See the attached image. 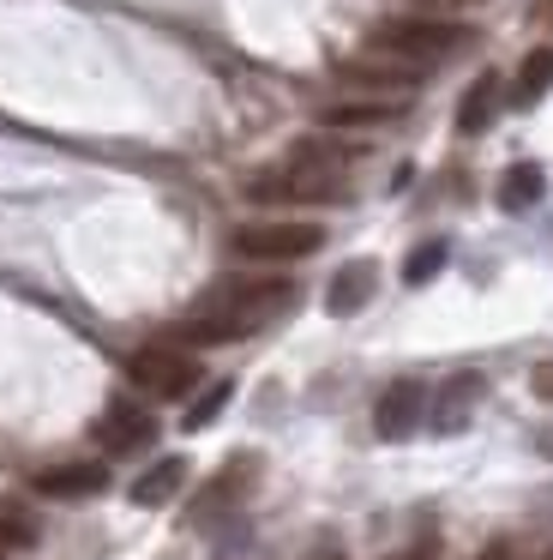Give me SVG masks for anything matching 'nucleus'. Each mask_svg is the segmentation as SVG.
<instances>
[{
	"mask_svg": "<svg viewBox=\"0 0 553 560\" xmlns=\"http://www.w3.org/2000/svg\"><path fill=\"white\" fill-rule=\"evenodd\" d=\"M295 307V283L289 278H223L199 295V307L187 314L180 338L187 343H235L264 331L271 319H283Z\"/></svg>",
	"mask_w": 553,
	"mask_h": 560,
	"instance_id": "obj_1",
	"label": "nucleus"
},
{
	"mask_svg": "<svg viewBox=\"0 0 553 560\" xmlns=\"http://www.w3.org/2000/svg\"><path fill=\"white\" fill-rule=\"evenodd\" d=\"M463 43H475V31L445 25V19H385V25L373 31V49L403 55V61H415V67H439L445 55H457Z\"/></svg>",
	"mask_w": 553,
	"mask_h": 560,
	"instance_id": "obj_2",
	"label": "nucleus"
},
{
	"mask_svg": "<svg viewBox=\"0 0 553 560\" xmlns=\"http://www.w3.org/2000/svg\"><path fill=\"white\" fill-rule=\"evenodd\" d=\"M240 259H259V266H289V259H307L325 247V230L307 218H271V223H240L228 235Z\"/></svg>",
	"mask_w": 553,
	"mask_h": 560,
	"instance_id": "obj_3",
	"label": "nucleus"
},
{
	"mask_svg": "<svg viewBox=\"0 0 553 560\" xmlns=\"http://www.w3.org/2000/svg\"><path fill=\"white\" fill-rule=\"evenodd\" d=\"M127 380L151 398H187L199 386V355L192 350H175V343H144V350L127 355Z\"/></svg>",
	"mask_w": 553,
	"mask_h": 560,
	"instance_id": "obj_4",
	"label": "nucleus"
},
{
	"mask_svg": "<svg viewBox=\"0 0 553 560\" xmlns=\"http://www.w3.org/2000/svg\"><path fill=\"white\" fill-rule=\"evenodd\" d=\"M355 163H361V145H343V139H295V145H289V158L276 163V170L301 175V182L343 187Z\"/></svg>",
	"mask_w": 553,
	"mask_h": 560,
	"instance_id": "obj_5",
	"label": "nucleus"
},
{
	"mask_svg": "<svg viewBox=\"0 0 553 560\" xmlns=\"http://www.w3.org/2000/svg\"><path fill=\"white\" fill-rule=\"evenodd\" d=\"M421 416H427V386H421V380H391V386L379 392V404H373V434L409 440L421 428Z\"/></svg>",
	"mask_w": 553,
	"mask_h": 560,
	"instance_id": "obj_6",
	"label": "nucleus"
},
{
	"mask_svg": "<svg viewBox=\"0 0 553 560\" xmlns=\"http://www.w3.org/2000/svg\"><path fill=\"white\" fill-rule=\"evenodd\" d=\"M96 440H103V452H115V458L144 452L156 440V416L144 410V404H132V398H115L103 416H96Z\"/></svg>",
	"mask_w": 553,
	"mask_h": 560,
	"instance_id": "obj_7",
	"label": "nucleus"
},
{
	"mask_svg": "<svg viewBox=\"0 0 553 560\" xmlns=\"http://www.w3.org/2000/svg\"><path fill=\"white\" fill-rule=\"evenodd\" d=\"M240 194H247L252 206H337V199H343V187L301 182V175H289V170H264V175H252Z\"/></svg>",
	"mask_w": 553,
	"mask_h": 560,
	"instance_id": "obj_8",
	"label": "nucleus"
},
{
	"mask_svg": "<svg viewBox=\"0 0 553 560\" xmlns=\"http://www.w3.org/2000/svg\"><path fill=\"white\" fill-rule=\"evenodd\" d=\"M421 73H427V67L403 61V55H385V49L355 55V61L337 67V79H343V85H355V91H409Z\"/></svg>",
	"mask_w": 553,
	"mask_h": 560,
	"instance_id": "obj_9",
	"label": "nucleus"
},
{
	"mask_svg": "<svg viewBox=\"0 0 553 560\" xmlns=\"http://www.w3.org/2000/svg\"><path fill=\"white\" fill-rule=\"evenodd\" d=\"M403 115V103H385V97H337V103H319L313 121L325 133H367V127H391Z\"/></svg>",
	"mask_w": 553,
	"mask_h": 560,
	"instance_id": "obj_10",
	"label": "nucleus"
},
{
	"mask_svg": "<svg viewBox=\"0 0 553 560\" xmlns=\"http://www.w3.org/2000/svg\"><path fill=\"white\" fill-rule=\"evenodd\" d=\"M36 494L43 500H91L108 488V470L96 458H79V464H48V470H36Z\"/></svg>",
	"mask_w": 553,
	"mask_h": 560,
	"instance_id": "obj_11",
	"label": "nucleus"
},
{
	"mask_svg": "<svg viewBox=\"0 0 553 560\" xmlns=\"http://www.w3.org/2000/svg\"><path fill=\"white\" fill-rule=\"evenodd\" d=\"M373 290H379V266H373V259H349V266H337V278L325 283V314L331 319L361 314V307L373 302Z\"/></svg>",
	"mask_w": 553,
	"mask_h": 560,
	"instance_id": "obj_12",
	"label": "nucleus"
},
{
	"mask_svg": "<svg viewBox=\"0 0 553 560\" xmlns=\"http://www.w3.org/2000/svg\"><path fill=\"white\" fill-rule=\"evenodd\" d=\"M481 392H487L481 374H451L439 386V398H433V428H439V434H457V428L469 422V410L481 404Z\"/></svg>",
	"mask_w": 553,
	"mask_h": 560,
	"instance_id": "obj_13",
	"label": "nucleus"
},
{
	"mask_svg": "<svg viewBox=\"0 0 553 560\" xmlns=\"http://www.w3.org/2000/svg\"><path fill=\"white\" fill-rule=\"evenodd\" d=\"M499 73H481V79H469V91H463V103H457V133H487L493 127V115H499Z\"/></svg>",
	"mask_w": 553,
	"mask_h": 560,
	"instance_id": "obj_14",
	"label": "nucleus"
},
{
	"mask_svg": "<svg viewBox=\"0 0 553 560\" xmlns=\"http://www.w3.org/2000/svg\"><path fill=\"white\" fill-rule=\"evenodd\" d=\"M180 482H187V458H156L151 470L132 482V506H168V500L180 494Z\"/></svg>",
	"mask_w": 553,
	"mask_h": 560,
	"instance_id": "obj_15",
	"label": "nucleus"
},
{
	"mask_svg": "<svg viewBox=\"0 0 553 560\" xmlns=\"http://www.w3.org/2000/svg\"><path fill=\"white\" fill-rule=\"evenodd\" d=\"M553 91V43H541V49L523 55V67H517V85H511V103L517 109H536L541 97Z\"/></svg>",
	"mask_w": 553,
	"mask_h": 560,
	"instance_id": "obj_16",
	"label": "nucleus"
},
{
	"mask_svg": "<svg viewBox=\"0 0 553 560\" xmlns=\"http://www.w3.org/2000/svg\"><path fill=\"white\" fill-rule=\"evenodd\" d=\"M541 194H548V170L541 163H511L499 175V211H529Z\"/></svg>",
	"mask_w": 553,
	"mask_h": 560,
	"instance_id": "obj_17",
	"label": "nucleus"
},
{
	"mask_svg": "<svg viewBox=\"0 0 553 560\" xmlns=\"http://www.w3.org/2000/svg\"><path fill=\"white\" fill-rule=\"evenodd\" d=\"M445 259H451V247L433 235V242H421V247H409V259H403V283H433L445 271Z\"/></svg>",
	"mask_w": 553,
	"mask_h": 560,
	"instance_id": "obj_18",
	"label": "nucleus"
},
{
	"mask_svg": "<svg viewBox=\"0 0 553 560\" xmlns=\"http://www.w3.org/2000/svg\"><path fill=\"white\" fill-rule=\"evenodd\" d=\"M235 398V386H228V380H216V386H204L199 392V404H187V416H180V428H187V434H199V428H211L216 416H223V404Z\"/></svg>",
	"mask_w": 553,
	"mask_h": 560,
	"instance_id": "obj_19",
	"label": "nucleus"
},
{
	"mask_svg": "<svg viewBox=\"0 0 553 560\" xmlns=\"http://www.w3.org/2000/svg\"><path fill=\"white\" fill-rule=\"evenodd\" d=\"M529 386H536V398H541V404H553V362H541L536 374H529Z\"/></svg>",
	"mask_w": 553,
	"mask_h": 560,
	"instance_id": "obj_20",
	"label": "nucleus"
},
{
	"mask_svg": "<svg viewBox=\"0 0 553 560\" xmlns=\"http://www.w3.org/2000/svg\"><path fill=\"white\" fill-rule=\"evenodd\" d=\"M24 536H31L24 524H0V548H7V542H24Z\"/></svg>",
	"mask_w": 553,
	"mask_h": 560,
	"instance_id": "obj_21",
	"label": "nucleus"
},
{
	"mask_svg": "<svg viewBox=\"0 0 553 560\" xmlns=\"http://www.w3.org/2000/svg\"><path fill=\"white\" fill-rule=\"evenodd\" d=\"M536 19H553V0H536Z\"/></svg>",
	"mask_w": 553,
	"mask_h": 560,
	"instance_id": "obj_22",
	"label": "nucleus"
},
{
	"mask_svg": "<svg viewBox=\"0 0 553 560\" xmlns=\"http://www.w3.org/2000/svg\"><path fill=\"white\" fill-rule=\"evenodd\" d=\"M457 7H481V0H457Z\"/></svg>",
	"mask_w": 553,
	"mask_h": 560,
	"instance_id": "obj_23",
	"label": "nucleus"
}]
</instances>
